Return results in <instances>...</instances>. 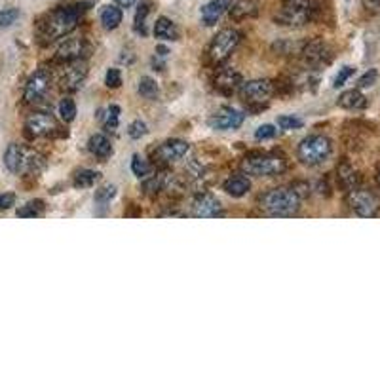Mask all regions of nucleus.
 Here are the masks:
<instances>
[{
	"instance_id": "1",
	"label": "nucleus",
	"mask_w": 380,
	"mask_h": 380,
	"mask_svg": "<svg viewBox=\"0 0 380 380\" xmlns=\"http://www.w3.org/2000/svg\"><path fill=\"white\" fill-rule=\"evenodd\" d=\"M80 6H61L48 14L38 25V36L42 44H52L63 36L70 35L80 21Z\"/></svg>"
},
{
	"instance_id": "2",
	"label": "nucleus",
	"mask_w": 380,
	"mask_h": 380,
	"mask_svg": "<svg viewBox=\"0 0 380 380\" xmlns=\"http://www.w3.org/2000/svg\"><path fill=\"white\" fill-rule=\"evenodd\" d=\"M303 196L295 187H280L261 196L259 206L272 217H291L301 209Z\"/></svg>"
},
{
	"instance_id": "3",
	"label": "nucleus",
	"mask_w": 380,
	"mask_h": 380,
	"mask_svg": "<svg viewBox=\"0 0 380 380\" xmlns=\"http://www.w3.org/2000/svg\"><path fill=\"white\" fill-rule=\"evenodd\" d=\"M4 166L10 173L17 175H36L46 167V158L29 146L12 143L4 152Z\"/></svg>"
},
{
	"instance_id": "4",
	"label": "nucleus",
	"mask_w": 380,
	"mask_h": 380,
	"mask_svg": "<svg viewBox=\"0 0 380 380\" xmlns=\"http://www.w3.org/2000/svg\"><path fill=\"white\" fill-rule=\"evenodd\" d=\"M287 169V160L278 152H257L242 160V172L253 177H276Z\"/></svg>"
},
{
	"instance_id": "5",
	"label": "nucleus",
	"mask_w": 380,
	"mask_h": 380,
	"mask_svg": "<svg viewBox=\"0 0 380 380\" xmlns=\"http://www.w3.org/2000/svg\"><path fill=\"white\" fill-rule=\"evenodd\" d=\"M314 2L312 0H282L276 12V23L284 27L301 29L308 25L314 17Z\"/></svg>"
},
{
	"instance_id": "6",
	"label": "nucleus",
	"mask_w": 380,
	"mask_h": 380,
	"mask_svg": "<svg viewBox=\"0 0 380 380\" xmlns=\"http://www.w3.org/2000/svg\"><path fill=\"white\" fill-rule=\"evenodd\" d=\"M298 160L306 166H319L333 154L331 139L325 135H308L298 145Z\"/></svg>"
},
{
	"instance_id": "7",
	"label": "nucleus",
	"mask_w": 380,
	"mask_h": 380,
	"mask_svg": "<svg viewBox=\"0 0 380 380\" xmlns=\"http://www.w3.org/2000/svg\"><path fill=\"white\" fill-rule=\"evenodd\" d=\"M242 40V33L236 29H222L213 36V40L208 48V61L211 65H222L228 57L232 56V52L238 48V44Z\"/></svg>"
},
{
	"instance_id": "8",
	"label": "nucleus",
	"mask_w": 380,
	"mask_h": 380,
	"mask_svg": "<svg viewBox=\"0 0 380 380\" xmlns=\"http://www.w3.org/2000/svg\"><path fill=\"white\" fill-rule=\"evenodd\" d=\"M274 93H276V84L266 78L249 80V82H243L240 88V97L243 99V103L253 111H261Z\"/></svg>"
},
{
	"instance_id": "9",
	"label": "nucleus",
	"mask_w": 380,
	"mask_h": 380,
	"mask_svg": "<svg viewBox=\"0 0 380 380\" xmlns=\"http://www.w3.org/2000/svg\"><path fill=\"white\" fill-rule=\"evenodd\" d=\"M346 204L350 206L354 213L360 217H377L380 211V198L367 188L356 187L346 190Z\"/></svg>"
},
{
	"instance_id": "10",
	"label": "nucleus",
	"mask_w": 380,
	"mask_h": 380,
	"mask_svg": "<svg viewBox=\"0 0 380 380\" xmlns=\"http://www.w3.org/2000/svg\"><path fill=\"white\" fill-rule=\"evenodd\" d=\"M25 132H27L29 137L33 139L50 137V135L59 133V124L48 112H33L25 120Z\"/></svg>"
},
{
	"instance_id": "11",
	"label": "nucleus",
	"mask_w": 380,
	"mask_h": 380,
	"mask_svg": "<svg viewBox=\"0 0 380 380\" xmlns=\"http://www.w3.org/2000/svg\"><path fill=\"white\" fill-rule=\"evenodd\" d=\"M50 86H52V75L50 70L38 69L29 76L25 90H23V99L27 103H40L44 97L48 96Z\"/></svg>"
},
{
	"instance_id": "12",
	"label": "nucleus",
	"mask_w": 380,
	"mask_h": 380,
	"mask_svg": "<svg viewBox=\"0 0 380 380\" xmlns=\"http://www.w3.org/2000/svg\"><path fill=\"white\" fill-rule=\"evenodd\" d=\"M301 56H303L304 63L308 67H312V69H321V67L331 63L333 52L324 40H312L304 44Z\"/></svg>"
},
{
	"instance_id": "13",
	"label": "nucleus",
	"mask_w": 380,
	"mask_h": 380,
	"mask_svg": "<svg viewBox=\"0 0 380 380\" xmlns=\"http://www.w3.org/2000/svg\"><path fill=\"white\" fill-rule=\"evenodd\" d=\"M188 143L187 141H181V139H172V141H166L160 146H156V151H152V160L154 164L158 166H167L175 160H181L188 152Z\"/></svg>"
},
{
	"instance_id": "14",
	"label": "nucleus",
	"mask_w": 380,
	"mask_h": 380,
	"mask_svg": "<svg viewBox=\"0 0 380 380\" xmlns=\"http://www.w3.org/2000/svg\"><path fill=\"white\" fill-rule=\"evenodd\" d=\"M88 56H90V44L84 38H69L57 48L56 61L67 65V63L80 61V59Z\"/></svg>"
},
{
	"instance_id": "15",
	"label": "nucleus",
	"mask_w": 380,
	"mask_h": 380,
	"mask_svg": "<svg viewBox=\"0 0 380 380\" xmlns=\"http://www.w3.org/2000/svg\"><path fill=\"white\" fill-rule=\"evenodd\" d=\"M192 215L198 217V219H215V217H221V202L211 192L198 194L192 202Z\"/></svg>"
},
{
	"instance_id": "16",
	"label": "nucleus",
	"mask_w": 380,
	"mask_h": 380,
	"mask_svg": "<svg viewBox=\"0 0 380 380\" xmlns=\"http://www.w3.org/2000/svg\"><path fill=\"white\" fill-rule=\"evenodd\" d=\"M243 118H245L243 112L236 111L232 107H222V109H219V111L215 112L213 116L209 118V126H211L213 130H219V132L238 130V128L243 124Z\"/></svg>"
},
{
	"instance_id": "17",
	"label": "nucleus",
	"mask_w": 380,
	"mask_h": 380,
	"mask_svg": "<svg viewBox=\"0 0 380 380\" xmlns=\"http://www.w3.org/2000/svg\"><path fill=\"white\" fill-rule=\"evenodd\" d=\"M67 65H69V67L63 70L59 84H61V88L65 91H76L82 86V82L86 80V76H88V67H86L84 59L67 63Z\"/></svg>"
},
{
	"instance_id": "18",
	"label": "nucleus",
	"mask_w": 380,
	"mask_h": 380,
	"mask_svg": "<svg viewBox=\"0 0 380 380\" xmlns=\"http://www.w3.org/2000/svg\"><path fill=\"white\" fill-rule=\"evenodd\" d=\"M243 84L242 75L234 69H222L217 73L213 80L215 90L221 91L222 96H232L236 91H240Z\"/></svg>"
},
{
	"instance_id": "19",
	"label": "nucleus",
	"mask_w": 380,
	"mask_h": 380,
	"mask_svg": "<svg viewBox=\"0 0 380 380\" xmlns=\"http://www.w3.org/2000/svg\"><path fill=\"white\" fill-rule=\"evenodd\" d=\"M234 4V0H211L206 6L202 8V21L211 27L217 21L221 20L222 15L230 12V8Z\"/></svg>"
},
{
	"instance_id": "20",
	"label": "nucleus",
	"mask_w": 380,
	"mask_h": 380,
	"mask_svg": "<svg viewBox=\"0 0 380 380\" xmlns=\"http://www.w3.org/2000/svg\"><path fill=\"white\" fill-rule=\"evenodd\" d=\"M259 8H261L259 0H238L230 8V17L234 21L251 20L259 14Z\"/></svg>"
},
{
	"instance_id": "21",
	"label": "nucleus",
	"mask_w": 380,
	"mask_h": 380,
	"mask_svg": "<svg viewBox=\"0 0 380 380\" xmlns=\"http://www.w3.org/2000/svg\"><path fill=\"white\" fill-rule=\"evenodd\" d=\"M222 188L227 190V194H230L232 198H242L245 194L249 192V188H251V183L245 177V173H240V175H232V177H228L225 181V185Z\"/></svg>"
},
{
	"instance_id": "22",
	"label": "nucleus",
	"mask_w": 380,
	"mask_h": 380,
	"mask_svg": "<svg viewBox=\"0 0 380 380\" xmlns=\"http://www.w3.org/2000/svg\"><path fill=\"white\" fill-rule=\"evenodd\" d=\"M154 36L160 40H177L179 38V29L167 17H158L154 23Z\"/></svg>"
},
{
	"instance_id": "23",
	"label": "nucleus",
	"mask_w": 380,
	"mask_h": 380,
	"mask_svg": "<svg viewBox=\"0 0 380 380\" xmlns=\"http://www.w3.org/2000/svg\"><path fill=\"white\" fill-rule=\"evenodd\" d=\"M339 107L342 109H350V111H360L367 107V97L360 90H348L339 97Z\"/></svg>"
},
{
	"instance_id": "24",
	"label": "nucleus",
	"mask_w": 380,
	"mask_h": 380,
	"mask_svg": "<svg viewBox=\"0 0 380 380\" xmlns=\"http://www.w3.org/2000/svg\"><path fill=\"white\" fill-rule=\"evenodd\" d=\"M88 149H90V152L93 154V156H97V158H109L112 154V145H111V139L107 137V135H103V133H97V135H93V137L90 139V143H88Z\"/></svg>"
},
{
	"instance_id": "25",
	"label": "nucleus",
	"mask_w": 380,
	"mask_h": 380,
	"mask_svg": "<svg viewBox=\"0 0 380 380\" xmlns=\"http://www.w3.org/2000/svg\"><path fill=\"white\" fill-rule=\"evenodd\" d=\"M99 20H101L103 29H107V31H114V29H118V25L122 23V10L118 6H105L103 10H101Z\"/></svg>"
},
{
	"instance_id": "26",
	"label": "nucleus",
	"mask_w": 380,
	"mask_h": 380,
	"mask_svg": "<svg viewBox=\"0 0 380 380\" xmlns=\"http://www.w3.org/2000/svg\"><path fill=\"white\" fill-rule=\"evenodd\" d=\"M151 0H141V4L137 6V12H135V20H133V29L137 31L139 35H146V17L151 14Z\"/></svg>"
},
{
	"instance_id": "27",
	"label": "nucleus",
	"mask_w": 380,
	"mask_h": 380,
	"mask_svg": "<svg viewBox=\"0 0 380 380\" xmlns=\"http://www.w3.org/2000/svg\"><path fill=\"white\" fill-rule=\"evenodd\" d=\"M339 181H340V185H342L346 190L360 187V173L356 172V169H354L350 164H340Z\"/></svg>"
},
{
	"instance_id": "28",
	"label": "nucleus",
	"mask_w": 380,
	"mask_h": 380,
	"mask_svg": "<svg viewBox=\"0 0 380 380\" xmlns=\"http://www.w3.org/2000/svg\"><path fill=\"white\" fill-rule=\"evenodd\" d=\"M97 118L103 122L107 132H114L118 128V120H120V107H118V105H111V107H107L105 111H99Z\"/></svg>"
},
{
	"instance_id": "29",
	"label": "nucleus",
	"mask_w": 380,
	"mask_h": 380,
	"mask_svg": "<svg viewBox=\"0 0 380 380\" xmlns=\"http://www.w3.org/2000/svg\"><path fill=\"white\" fill-rule=\"evenodd\" d=\"M137 90L141 96L145 97V99H149V101H156L158 99V84H156V80H152L151 76H143L141 80H139V86Z\"/></svg>"
},
{
	"instance_id": "30",
	"label": "nucleus",
	"mask_w": 380,
	"mask_h": 380,
	"mask_svg": "<svg viewBox=\"0 0 380 380\" xmlns=\"http://www.w3.org/2000/svg\"><path fill=\"white\" fill-rule=\"evenodd\" d=\"M101 179V173L91 172V169H82L75 175V187L76 188H88L93 187L97 181Z\"/></svg>"
},
{
	"instance_id": "31",
	"label": "nucleus",
	"mask_w": 380,
	"mask_h": 380,
	"mask_svg": "<svg viewBox=\"0 0 380 380\" xmlns=\"http://www.w3.org/2000/svg\"><path fill=\"white\" fill-rule=\"evenodd\" d=\"M44 209H46L44 202L33 200L29 202V204H25L23 208L17 209V217H23V219H35V217H40V215L44 213Z\"/></svg>"
},
{
	"instance_id": "32",
	"label": "nucleus",
	"mask_w": 380,
	"mask_h": 380,
	"mask_svg": "<svg viewBox=\"0 0 380 380\" xmlns=\"http://www.w3.org/2000/svg\"><path fill=\"white\" fill-rule=\"evenodd\" d=\"M59 116L63 122H73L76 118V105L70 97H63L59 101Z\"/></svg>"
},
{
	"instance_id": "33",
	"label": "nucleus",
	"mask_w": 380,
	"mask_h": 380,
	"mask_svg": "<svg viewBox=\"0 0 380 380\" xmlns=\"http://www.w3.org/2000/svg\"><path fill=\"white\" fill-rule=\"evenodd\" d=\"M132 172L135 177H139V179H141V177L145 179V177H149V175H151V164H149L146 160L141 158L139 154H135L132 160Z\"/></svg>"
},
{
	"instance_id": "34",
	"label": "nucleus",
	"mask_w": 380,
	"mask_h": 380,
	"mask_svg": "<svg viewBox=\"0 0 380 380\" xmlns=\"http://www.w3.org/2000/svg\"><path fill=\"white\" fill-rule=\"evenodd\" d=\"M20 20V10L17 8H4L0 10V29H8Z\"/></svg>"
},
{
	"instance_id": "35",
	"label": "nucleus",
	"mask_w": 380,
	"mask_h": 380,
	"mask_svg": "<svg viewBox=\"0 0 380 380\" xmlns=\"http://www.w3.org/2000/svg\"><path fill=\"white\" fill-rule=\"evenodd\" d=\"M303 120L297 116H293V114H284V116L278 118V126L282 128V130H301L303 128Z\"/></svg>"
},
{
	"instance_id": "36",
	"label": "nucleus",
	"mask_w": 380,
	"mask_h": 380,
	"mask_svg": "<svg viewBox=\"0 0 380 380\" xmlns=\"http://www.w3.org/2000/svg\"><path fill=\"white\" fill-rule=\"evenodd\" d=\"M116 196V187L114 185H105V187L96 190V202L97 204H109Z\"/></svg>"
},
{
	"instance_id": "37",
	"label": "nucleus",
	"mask_w": 380,
	"mask_h": 380,
	"mask_svg": "<svg viewBox=\"0 0 380 380\" xmlns=\"http://www.w3.org/2000/svg\"><path fill=\"white\" fill-rule=\"evenodd\" d=\"M146 133H149V128H146V124L143 120H135V122H132L130 128H128V135L132 139L145 137Z\"/></svg>"
},
{
	"instance_id": "38",
	"label": "nucleus",
	"mask_w": 380,
	"mask_h": 380,
	"mask_svg": "<svg viewBox=\"0 0 380 380\" xmlns=\"http://www.w3.org/2000/svg\"><path fill=\"white\" fill-rule=\"evenodd\" d=\"M276 135H278L276 126H272V124H263L261 128H257V132H255V139H259V141L274 139Z\"/></svg>"
},
{
	"instance_id": "39",
	"label": "nucleus",
	"mask_w": 380,
	"mask_h": 380,
	"mask_svg": "<svg viewBox=\"0 0 380 380\" xmlns=\"http://www.w3.org/2000/svg\"><path fill=\"white\" fill-rule=\"evenodd\" d=\"M105 84L112 88V90H116L122 86V73L118 69H109L107 70V76H105Z\"/></svg>"
},
{
	"instance_id": "40",
	"label": "nucleus",
	"mask_w": 380,
	"mask_h": 380,
	"mask_svg": "<svg viewBox=\"0 0 380 380\" xmlns=\"http://www.w3.org/2000/svg\"><path fill=\"white\" fill-rule=\"evenodd\" d=\"M356 73V69L354 67H342V69L339 70V75H337V78H335V82H333V86L335 88H340V86H344L346 82H348V78Z\"/></svg>"
},
{
	"instance_id": "41",
	"label": "nucleus",
	"mask_w": 380,
	"mask_h": 380,
	"mask_svg": "<svg viewBox=\"0 0 380 380\" xmlns=\"http://www.w3.org/2000/svg\"><path fill=\"white\" fill-rule=\"evenodd\" d=\"M377 78H379V73H377V70H374V69L367 70L365 75H363L360 78V82H358V86H360V88H371V86H373V84L377 82Z\"/></svg>"
},
{
	"instance_id": "42",
	"label": "nucleus",
	"mask_w": 380,
	"mask_h": 380,
	"mask_svg": "<svg viewBox=\"0 0 380 380\" xmlns=\"http://www.w3.org/2000/svg\"><path fill=\"white\" fill-rule=\"evenodd\" d=\"M15 204V194L14 192H6L0 194V211H6Z\"/></svg>"
},
{
	"instance_id": "43",
	"label": "nucleus",
	"mask_w": 380,
	"mask_h": 380,
	"mask_svg": "<svg viewBox=\"0 0 380 380\" xmlns=\"http://www.w3.org/2000/svg\"><path fill=\"white\" fill-rule=\"evenodd\" d=\"M363 6H365V10H369V12L377 14V12H380V0H363Z\"/></svg>"
},
{
	"instance_id": "44",
	"label": "nucleus",
	"mask_w": 380,
	"mask_h": 380,
	"mask_svg": "<svg viewBox=\"0 0 380 380\" xmlns=\"http://www.w3.org/2000/svg\"><path fill=\"white\" fill-rule=\"evenodd\" d=\"M114 2H116V6L120 8H132L137 0H114Z\"/></svg>"
},
{
	"instance_id": "45",
	"label": "nucleus",
	"mask_w": 380,
	"mask_h": 380,
	"mask_svg": "<svg viewBox=\"0 0 380 380\" xmlns=\"http://www.w3.org/2000/svg\"><path fill=\"white\" fill-rule=\"evenodd\" d=\"M377 181H379V185H380V172H379V175H377Z\"/></svg>"
}]
</instances>
